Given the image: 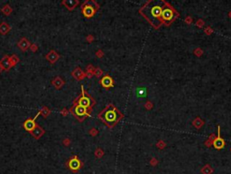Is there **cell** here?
<instances>
[{"mask_svg":"<svg viewBox=\"0 0 231 174\" xmlns=\"http://www.w3.org/2000/svg\"><path fill=\"white\" fill-rule=\"evenodd\" d=\"M42 133H43V131H42V129H40V128H36V129L33 131V136H34L35 138H38L40 135H42Z\"/></svg>","mask_w":231,"mask_h":174,"instance_id":"2e32d148","label":"cell"},{"mask_svg":"<svg viewBox=\"0 0 231 174\" xmlns=\"http://www.w3.org/2000/svg\"><path fill=\"white\" fill-rule=\"evenodd\" d=\"M1 64L3 65L2 66L6 69H8L10 66H11V62H10L9 58H7V57H5V58L2 60V63Z\"/></svg>","mask_w":231,"mask_h":174,"instance_id":"5bb4252c","label":"cell"},{"mask_svg":"<svg viewBox=\"0 0 231 174\" xmlns=\"http://www.w3.org/2000/svg\"><path fill=\"white\" fill-rule=\"evenodd\" d=\"M101 84H102L104 87H110V86L113 84V80L109 76H105L102 78V80H101Z\"/></svg>","mask_w":231,"mask_h":174,"instance_id":"52a82bcc","label":"cell"},{"mask_svg":"<svg viewBox=\"0 0 231 174\" xmlns=\"http://www.w3.org/2000/svg\"><path fill=\"white\" fill-rule=\"evenodd\" d=\"M228 15H229V17H231V11L229 12V14H228Z\"/></svg>","mask_w":231,"mask_h":174,"instance_id":"cb8c5ba5","label":"cell"},{"mask_svg":"<svg viewBox=\"0 0 231 174\" xmlns=\"http://www.w3.org/2000/svg\"><path fill=\"white\" fill-rule=\"evenodd\" d=\"M68 167L71 170H73V171H78V170L80 169V167H81V163H80V160H79L77 157H74V158L70 159V160H69Z\"/></svg>","mask_w":231,"mask_h":174,"instance_id":"3957f363","label":"cell"},{"mask_svg":"<svg viewBox=\"0 0 231 174\" xmlns=\"http://www.w3.org/2000/svg\"><path fill=\"white\" fill-rule=\"evenodd\" d=\"M162 12H163V8L161 6H154L152 7L151 11V16L155 19H160V17L162 16Z\"/></svg>","mask_w":231,"mask_h":174,"instance_id":"277c9868","label":"cell"},{"mask_svg":"<svg viewBox=\"0 0 231 174\" xmlns=\"http://www.w3.org/2000/svg\"><path fill=\"white\" fill-rule=\"evenodd\" d=\"M196 26H198V27H200V28H202V26H204V21L203 20H201V19H199L198 21L196 22Z\"/></svg>","mask_w":231,"mask_h":174,"instance_id":"ac0fdd59","label":"cell"},{"mask_svg":"<svg viewBox=\"0 0 231 174\" xmlns=\"http://www.w3.org/2000/svg\"><path fill=\"white\" fill-rule=\"evenodd\" d=\"M165 145H166V144H165V143L163 142V141H160L159 142L157 143V147H158V148H160V149H163L165 147Z\"/></svg>","mask_w":231,"mask_h":174,"instance_id":"d6986e66","label":"cell"},{"mask_svg":"<svg viewBox=\"0 0 231 174\" xmlns=\"http://www.w3.org/2000/svg\"><path fill=\"white\" fill-rule=\"evenodd\" d=\"M136 95L137 97L143 98L146 96V88L145 87H138L136 89Z\"/></svg>","mask_w":231,"mask_h":174,"instance_id":"ba28073f","label":"cell"},{"mask_svg":"<svg viewBox=\"0 0 231 174\" xmlns=\"http://www.w3.org/2000/svg\"><path fill=\"white\" fill-rule=\"evenodd\" d=\"M75 111H76V114L79 116H82L84 115V114H86V108L85 107H82V106L79 105L76 107L75 109Z\"/></svg>","mask_w":231,"mask_h":174,"instance_id":"4fadbf2b","label":"cell"},{"mask_svg":"<svg viewBox=\"0 0 231 174\" xmlns=\"http://www.w3.org/2000/svg\"><path fill=\"white\" fill-rule=\"evenodd\" d=\"M225 141H224L223 139H222L221 137H220V127L218 126L217 127V136L214 139L213 141V146L215 149H217V150H221V149H223L224 147H225Z\"/></svg>","mask_w":231,"mask_h":174,"instance_id":"7a4b0ae2","label":"cell"},{"mask_svg":"<svg viewBox=\"0 0 231 174\" xmlns=\"http://www.w3.org/2000/svg\"><path fill=\"white\" fill-rule=\"evenodd\" d=\"M215 138H216L215 134H211L210 137H209V139L205 141V145H206L207 147H210L211 146V144H213V141H214Z\"/></svg>","mask_w":231,"mask_h":174,"instance_id":"9a60e30c","label":"cell"},{"mask_svg":"<svg viewBox=\"0 0 231 174\" xmlns=\"http://www.w3.org/2000/svg\"><path fill=\"white\" fill-rule=\"evenodd\" d=\"M230 152H231V148H230Z\"/></svg>","mask_w":231,"mask_h":174,"instance_id":"484cf974","label":"cell"},{"mask_svg":"<svg viewBox=\"0 0 231 174\" xmlns=\"http://www.w3.org/2000/svg\"><path fill=\"white\" fill-rule=\"evenodd\" d=\"M152 106H153V105H152V104H150V103H148V104H146V108H147V109H150V108H151Z\"/></svg>","mask_w":231,"mask_h":174,"instance_id":"603a6c76","label":"cell"},{"mask_svg":"<svg viewBox=\"0 0 231 174\" xmlns=\"http://www.w3.org/2000/svg\"><path fill=\"white\" fill-rule=\"evenodd\" d=\"M25 128L27 131H33L35 128V123H34V120H27V121L25 122Z\"/></svg>","mask_w":231,"mask_h":174,"instance_id":"8992f818","label":"cell"},{"mask_svg":"<svg viewBox=\"0 0 231 174\" xmlns=\"http://www.w3.org/2000/svg\"><path fill=\"white\" fill-rule=\"evenodd\" d=\"M1 71H2V67L0 66V72H1Z\"/></svg>","mask_w":231,"mask_h":174,"instance_id":"d4e9b609","label":"cell"},{"mask_svg":"<svg viewBox=\"0 0 231 174\" xmlns=\"http://www.w3.org/2000/svg\"><path fill=\"white\" fill-rule=\"evenodd\" d=\"M200 172H201L202 174H212V172H213V169L211 168L210 165L206 164L205 166L203 167V168L201 169Z\"/></svg>","mask_w":231,"mask_h":174,"instance_id":"8fae6325","label":"cell"},{"mask_svg":"<svg viewBox=\"0 0 231 174\" xmlns=\"http://www.w3.org/2000/svg\"><path fill=\"white\" fill-rule=\"evenodd\" d=\"M194 54L197 55V56H200V55H201L202 54H203V51H202V50H201L200 48H196V49L194 50Z\"/></svg>","mask_w":231,"mask_h":174,"instance_id":"e0dca14e","label":"cell"},{"mask_svg":"<svg viewBox=\"0 0 231 174\" xmlns=\"http://www.w3.org/2000/svg\"><path fill=\"white\" fill-rule=\"evenodd\" d=\"M79 104H80V106H82V107H88V106L89 105V104H90V101H89V98L87 97H82L80 98V102H79Z\"/></svg>","mask_w":231,"mask_h":174,"instance_id":"7c38bea8","label":"cell"},{"mask_svg":"<svg viewBox=\"0 0 231 174\" xmlns=\"http://www.w3.org/2000/svg\"><path fill=\"white\" fill-rule=\"evenodd\" d=\"M105 117L107 121H116V119H117V114H116L115 111H108L106 112Z\"/></svg>","mask_w":231,"mask_h":174,"instance_id":"5b68a950","label":"cell"},{"mask_svg":"<svg viewBox=\"0 0 231 174\" xmlns=\"http://www.w3.org/2000/svg\"><path fill=\"white\" fill-rule=\"evenodd\" d=\"M185 22H186L187 24H191V22H192L191 16H187V17L185 18Z\"/></svg>","mask_w":231,"mask_h":174,"instance_id":"44dd1931","label":"cell"},{"mask_svg":"<svg viewBox=\"0 0 231 174\" xmlns=\"http://www.w3.org/2000/svg\"><path fill=\"white\" fill-rule=\"evenodd\" d=\"M192 124H193V126H194L195 128H197V129H200V128L204 124V121H202V120L200 119V117H197L195 120H193V121H192Z\"/></svg>","mask_w":231,"mask_h":174,"instance_id":"30bf717a","label":"cell"},{"mask_svg":"<svg viewBox=\"0 0 231 174\" xmlns=\"http://www.w3.org/2000/svg\"><path fill=\"white\" fill-rule=\"evenodd\" d=\"M204 32H205L206 35H210V34L213 32V30H212L211 27H207L206 29H204Z\"/></svg>","mask_w":231,"mask_h":174,"instance_id":"ffe728a7","label":"cell"},{"mask_svg":"<svg viewBox=\"0 0 231 174\" xmlns=\"http://www.w3.org/2000/svg\"><path fill=\"white\" fill-rule=\"evenodd\" d=\"M151 164L153 165V166H155V165L157 164V160H156V159H154V158L152 159V160H151Z\"/></svg>","mask_w":231,"mask_h":174,"instance_id":"7402d4cb","label":"cell"},{"mask_svg":"<svg viewBox=\"0 0 231 174\" xmlns=\"http://www.w3.org/2000/svg\"><path fill=\"white\" fill-rule=\"evenodd\" d=\"M174 13H176V12H175V10L173 9V7H171V6H170V7L164 8V9L163 10V12H162V16H161L162 20H163V21H166V22L172 23V22L175 19Z\"/></svg>","mask_w":231,"mask_h":174,"instance_id":"6da1fadb","label":"cell"},{"mask_svg":"<svg viewBox=\"0 0 231 174\" xmlns=\"http://www.w3.org/2000/svg\"><path fill=\"white\" fill-rule=\"evenodd\" d=\"M83 13H84V15H85L86 16H93V14H94V9H93V7H92V6H85V7H84V9H83Z\"/></svg>","mask_w":231,"mask_h":174,"instance_id":"9c48e42d","label":"cell"}]
</instances>
